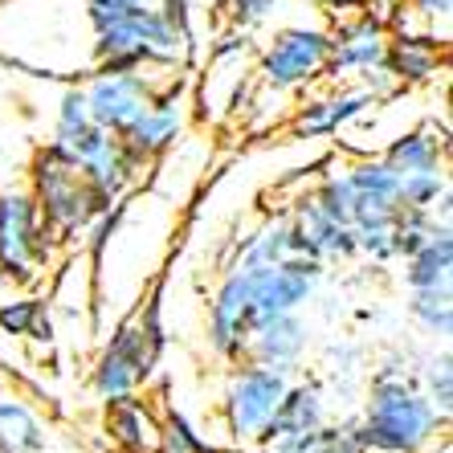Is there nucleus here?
<instances>
[{"mask_svg":"<svg viewBox=\"0 0 453 453\" xmlns=\"http://www.w3.org/2000/svg\"><path fill=\"white\" fill-rule=\"evenodd\" d=\"M445 429L449 421L433 409L412 376L372 380L356 417V437L368 453H425Z\"/></svg>","mask_w":453,"mask_h":453,"instance_id":"f257e3e1","label":"nucleus"},{"mask_svg":"<svg viewBox=\"0 0 453 453\" xmlns=\"http://www.w3.org/2000/svg\"><path fill=\"white\" fill-rule=\"evenodd\" d=\"M29 184H33V201L42 209L45 225H50L62 242H74L78 233L90 229L98 212H106L119 196H106V192L90 188L78 172L74 156L62 148V143H45L29 164Z\"/></svg>","mask_w":453,"mask_h":453,"instance_id":"f03ea898","label":"nucleus"},{"mask_svg":"<svg viewBox=\"0 0 453 453\" xmlns=\"http://www.w3.org/2000/svg\"><path fill=\"white\" fill-rule=\"evenodd\" d=\"M62 237L45 225L33 192L0 188V278L33 282L37 270L58 262Z\"/></svg>","mask_w":453,"mask_h":453,"instance_id":"7ed1b4c3","label":"nucleus"},{"mask_svg":"<svg viewBox=\"0 0 453 453\" xmlns=\"http://www.w3.org/2000/svg\"><path fill=\"white\" fill-rule=\"evenodd\" d=\"M331 29L323 25H286L257 50V82L274 95H295L315 86L327 70Z\"/></svg>","mask_w":453,"mask_h":453,"instance_id":"20e7f679","label":"nucleus"},{"mask_svg":"<svg viewBox=\"0 0 453 453\" xmlns=\"http://www.w3.org/2000/svg\"><path fill=\"white\" fill-rule=\"evenodd\" d=\"M290 380H295V372L265 368V364H253V359H245L242 368L233 372L229 388L221 396V421H225V433H229V445L257 441V433L274 417L278 401L290 388Z\"/></svg>","mask_w":453,"mask_h":453,"instance_id":"39448f33","label":"nucleus"},{"mask_svg":"<svg viewBox=\"0 0 453 453\" xmlns=\"http://www.w3.org/2000/svg\"><path fill=\"white\" fill-rule=\"evenodd\" d=\"M245 270H250L253 319L303 311L306 303H315L319 282L327 278V262L303 257V253H290V257L270 262V265H245Z\"/></svg>","mask_w":453,"mask_h":453,"instance_id":"423d86ee","label":"nucleus"},{"mask_svg":"<svg viewBox=\"0 0 453 453\" xmlns=\"http://www.w3.org/2000/svg\"><path fill=\"white\" fill-rule=\"evenodd\" d=\"M156 368H159V359L148 351L143 331H139V323L131 319V323H123V327L111 335V343L98 351L95 368H90V388H95V396L103 404L123 401V396L143 388Z\"/></svg>","mask_w":453,"mask_h":453,"instance_id":"0eeeda50","label":"nucleus"},{"mask_svg":"<svg viewBox=\"0 0 453 453\" xmlns=\"http://www.w3.org/2000/svg\"><path fill=\"white\" fill-rule=\"evenodd\" d=\"M184 119H188V95H184V82L172 78V82L151 90L148 106L131 119V127H127L119 139H123V148L148 168L151 159L164 156V151L184 135Z\"/></svg>","mask_w":453,"mask_h":453,"instance_id":"6e6552de","label":"nucleus"},{"mask_svg":"<svg viewBox=\"0 0 453 453\" xmlns=\"http://www.w3.org/2000/svg\"><path fill=\"white\" fill-rule=\"evenodd\" d=\"M65 151L74 156V164H78L86 184L106 192V196H123L127 184H135V176L143 172V164L123 148V139L103 131V127L82 131L74 143H65Z\"/></svg>","mask_w":453,"mask_h":453,"instance_id":"1a4fd4ad","label":"nucleus"},{"mask_svg":"<svg viewBox=\"0 0 453 453\" xmlns=\"http://www.w3.org/2000/svg\"><path fill=\"white\" fill-rule=\"evenodd\" d=\"M388 25L372 17V12H359L351 21H343L339 29H331V53H327V70L323 78L331 82H356L364 70H376L384 65V53H388Z\"/></svg>","mask_w":453,"mask_h":453,"instance_id":"9d476101","label":"nucleus"},{"mask_svg":"<svg viewBox=\"0 0 453 453\" xmlns=\"http://www.w3.org/2000/svg\"><path fill=\"white\" fill-rule=\"evenodd\" d=\"M250 323H253L250 270L245 265H229L209 303V348L221 359H242Z\"/></svg>","mask_w":453,"mask_h":453,"instance_id":"9b49d317","label":"nucleus"},{"mask_svg":"<svg viewBox=\"0 0 453 453\" xmlns=\"http://www.w3.org/2000/svg\"><path fill=\"white\" fill-rule=\"evenodd\" d=\"M151 90H156V82L143 70H131V74H98V70H90L86 106H90L95 127H103L111 135H123L131 119L148 106Z\"/></svg>","mask_w":453,"mask_h":453,"instance_id":"f8f14e48","label":"nucleus"},{"mask_svg":"<svg viewBox=\"0 0 453 453\" xmlns=\"http://www.w3.org/2000/svg\"><path fill=\"white\" fill-rule=\"evenodd\" d=\"M306 351H311V327L298 319V311H286V315L253 319L250 335H245V348H242V359H253V364L282 368V372H295L298 376Z\"/></svg>","mask_w":453,"mask_h":453,"instance_id":"ddd939ff","label":"nucleus"},{"mask_svg":"<svg viewBox=\"0 0 453 453\" xmlns=\"http://www.w3.org/2000/svg\"><path fill=\"white\" fill-rule=\"evenodd\" d=\"M290 250L303 253V257H319V262H351V257H359L351 225L331 221L311 196H303L290 209Z\"/></svg>","mask_w":453,"mask_h":453,"instance_id":"4468645a","label":"nucleus"},{"mask_svg":"<svg viewBox=\"0 0 453 453\" xmlns=\"http://www.w3.org/2000/svg\"><path fill=\"white\" fill-rule=\"evenodd\" d=\"M380 98L372 90H364L359 82H339L331 95L311 98V103L298 106L295 115V135L298 139H331L339 135L343 127H351L356 119H364L376 106Z\"/></svg>","mask_w":453,"mask_h":453,"instance_id":"2eb2a0df","label":"nucleus"},{"mask_svg":"<svg viewBox=\"0 0 453 453\" xmlns=\"http://www.w3.org/2000/svg\"><path fill=\"white\" fill-rule=\"evenodd\" d=\"M331 421V401H327V388L323 380H290L286 396L278 401L274 417L265 421V429L257 433V449L274 445L278 437H295V433H315Z\"/></svg>","mask_w":453,"mask_h":453,"instance_id":"dca6fc26","label":"nucleus"},{"mask_svg":"<svg viewBox=\"0 0 453 453\" xmlns=\"http://www.w3.org/2000/svg\"><path fill=\"white\" fill-rule=\"evenodd\" d=\"M159 429H164V417L148 401H139V392L106 404V437L123 453H156Z\"/></svg>","mask_w":453,"mask_h":453,"instance_id":"f3484780","label":"nucleus"},{"mask_svg":"<svg viewBox=\"0 0 453 453\" xmlns=\"http://www.w3.org/2000/svg\"><path fill=\"white\" fill-rule=\"evenodd\" d=\"M441 53L445 42L429 37V33H396L388 37V53H384V65L392 70V78L401 86H421L433 82L437 70H441Z\"/></svg>","mask_w":453,"mask_h":453,"instance_id":"a211bd4d","label":"nucleus"},{"mask_svg":"<svg viewBox=\"0 0 453 453\" xmlns=\"http://www.w3.org/2000/svg\"><path fill=\"white\" fill-rule=\"evenodd\" d=\"M404 286L409 290L453 286V225H437L429 242L404 257Z\"/></svg>","mask_w":453,"mask_h":453,"instance_id":"6ab92c4d","label":"nucleus"},{"mask_svg":"<svg viewBox=\"0 0 453 453\" xmlns=\"http://www.w3.org/2000/svg\"><path fill=\"white\" fill-rule=\"evenodd\" d=\"M50 433L37 421V412L12 396V392H0V453H42Z\"/></svg>","mask_w":453,"mask_h":453,"instance_id":"aec40b11","label":"nucleus"},{"mask_svg":"<svg viewBox=\"0 0 453 453\" xmlns=\"http://www.w3.org/2000/svg\"><path fill=\"white\" fill-rule=\"evenodd\" d=\"M384 164H388L396 176H409V172H429V168H445V139H437L433 131L417 127V131H404L384 148Z\"/></svg>","mask_w":453,"mask_h":453,"instance_id":"412c9836","label":"nucleus"},{"mask_svg":"<svg viewBox=\"0 0 453 453\" xmlns=\"http://www.w3.org/2000/svg\"><path fill=\"white\" fill-rule=\"evenodd\" d=\"M409 319L425 335L449 343L453 331V286H437V290H409V303H404Z\"/></svg>","mask_w":453,"mask_h":453,"instance_id":"4be33fe9","label":"nucleus"},{"mask_svg":"<svg viewBox=\"0 0 453 453\" xmlns=\"http://www.w3.org/2000/svg\"><path fill=\"white\" fill-rule=\"evenodd\" d=\"M412 380H417V388L429 396L433 409L449 421V412H453V356H449V343H441V351H429V356L417 359Z\"/></svg>","mask_w":453,"mask_h":453,"instance_id":"5701e85b","label":"nucleus"},{"mask_svg":"<svg viewBox=\"0 0 453 453\" xmlns=\"http://www.w3.org/2000/svg\"><path fill=\"white\" fill-rule=\"evenodd\" d=\"M290 253H295L290 250V217H274V221H265L253 237H245L233 265H270V262L290 257Z\"/></svg>","mask_w":453,"mask_h":453,"instance_id":"b1692460","label":"nucleus"},{"mask_svg":"<svg viewBox=\"0 0 453 453\" xmlns=\"http://www.w3.org/2000/svg\"><path fill=\"white\" fill-rule=\"evenodd\" d=\"M311 201L319 209L327 212L331 221L339 225H351V204H356V188H351V176H348V164H331L323 176H319Z\"/></svg>","mask_w":453,"mask_h":453,"instance_id":"393cba45","label":"nucleus"},{"mask_svg":"<svg viewBox=\"0 0 453 453\" xmlns=\"http://www.w3.org/2000/svg\"><path fill=\"white\" fill-rule=\"evenodd\" d=\"M433 233H437V221H433L429 209H404L401 204L396 221H392V250H396V262H404L409 253L421 250Z\"/></svg>","mask_w":453,"mask_h":453,"instance_id":"a878e982","label":"nucleus"},{"mask_svg":"<svg viewBox=\"0 0 453 453\" xmlns=\"http://www.w3.org/2000/svg\"><path fill=\"white\" fill-rule=\"evenodd\" d=\"M95 119H90V106H86V90L82 86H70L58 103V119H53V143H74L82 131H90Z\"/></svg>","mask_w":453,"mask_h":453,"instance_id":"bb28decb","label":"nucleus"},{"mask_svg":"<svg viewBox=\"0 0 453 453\" xmlns=\"http://www.w3.org/2000/svg\"><path fill=\"white\" fill-rule=\"evenodd\" d=\"M209 449H212V441H204L201 429H196L184 412H168V417H164L156 453H209Z\"/></svg>","mask_w":453,"mask_h":453,"instance_id":"cd10ccee","label":"nucleus"},{"mask_svg":"<svg viewBox=\"0 0 453 453\" xmlns=\"http://www.w3.org/2000/svg\"><path fill=\"white\" fill-rule=\"evenodd\" d=\"M449 188L445 168H429V172H409L401 176V204L404 209H433V201Z\"/></svg>","mask_w":453,"mask_h":453,"instance_id":"c85d7f7f","label":"nucleus"},{"mask_svg":"<svg viewBox=\"0 0 453 453\" xmlns=\"http://www.w3.org/2000/svg\"><path fill=\"white\" fill-rule=\"evenodd\" d=\"M42 315H45L42 298H12V303H0V331H4V335L25 339Z\"/></svg>","mask_w":453,"mask_h":453,"instance_id":"c756f323","label":"nucleus"},{"mask_svg":"<svg viewBox=\"0 0 453 453\" xmlns=\"http://www.w3.org/2000/svg\"><path fill=\"white\" fill-rule=\"evenodd\" d=\"M311 453H368L364 445H359L356 437V417L351 421H327L323 429L315 433V445H311Z\"/></svg>","mask_w":453,"mask_h":453,"instance_id":"7c9ffc66","label":"nucleus"},{"mask_svg":"<svg viewBox=\"0 0 453 453\" xmlns=\"http://www.w3.org/2000/svg\"><path fill=\"white\" fill-rule=\"evenodd\" d=\"M253 53H257V45H253V33L250 29H229V33H221V37L212 42L209 62L212 65H242L245 58H253Z\"/></svg>","mask_w":453,"mask_h":453,"instance_id":"2f4dec72","label":"nucleus"},{"mask_svg":"<svg viewBox=\"0 0 453 453\" xmlns=\"http://www.w3.org/2000/svg\"><path fill=\"white\" fill-rule=\"evenodd\" d=\"M278 9H282V0H229V25L253 33L257 25L278 17Z\"/></svg>","mask_w":453,"mask_h":453,"instance_id":"473e14b6","label":"nucleus"},{"mask_svg":"<svg viewBox=\"0 0 453 453\" xmlns=\"http://www.w3.org/2000/svg\"><path fill=\"white\" fill-rule=\"evenodd\" d=\"M409 9L417 12V17H425V21H449L453 12V0H409Z\"/></svg>","mask_w":453,"mask_h":453,"instance_id":"72a5a7b5","label":"nucleus"},{"mask_svg":"<svg viewBox=\"0 0 453 453\" xmlns=\"http://www.w3.org/2000/svg\"><path fill=\"white\" fill-rule=\"evenodd\" d=\"M311 4H319V9H327V12H351V9H359L364 0H311Z\"/></svg>","mask_w":453,"mask_h":453,"instance_id":"f704fd0d","label":"nucleus"},{"mask_svg":"<svg viewBox=\"0 0 453 453\" xmlns=\"http://www.w3.org/2000/svg\"><path fill=\"white\" fill-rule=\"evenodd\" d=\"M425 453H453L449 437H441V441H433V445H429V449H425Z\"/></svg>","mask_w":453,"mask_h":453,"instance_id":"c9c22d12","label":"nucleus"},{"mask_svg":"<svg viewBox=\"0 0 453 453\" xmlns=\"http://www.w3.org/2000/svg\"><path fill=\"white\" fill-rule=\"evenodd\" d=\"M127 4H159V0H127Z\"/></svg>","mask_w":453,"mask_h":453,"instance_id":"e433bc0d","label":"nucleus"},{"mask_svg":"<svg viewBox=\"0 0 453 453\" xmlns=\"http://www.w3.org/2000/svg\"><path fill=\"white\" fill-rule=\"evenodd\" d=\"M262 453H282V449H262Z\"/></svg>","mask_w":453,"mask_h":453,"instance_id":"4c0bfd02","label":"nucleus"}]
</instances>
